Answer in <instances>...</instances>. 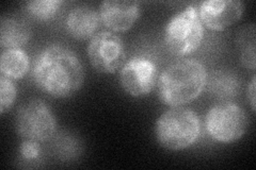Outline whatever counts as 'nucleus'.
I'll use <instances>...</instances> for the list:
<instances>
[{"label": "nucleus", "instance_id": "nucleus-13", "mask_svg": "<svg viewBox=\"0 0 256 170\" xmlns=\"http://www.w3.org/2000/svg\"><path fill=\"white\" fill-rule=\"evenodd\" d=\"M30 67L29 56L22 48L4 49L0 56V72L12 80H20Z\"/></svg>", "mask_w": 256, "mask_h": 170}, {"label": "nucleus", "instance_id": "nucleus-9", "mask_svg": "<svg viewBox=\"0 0 256 170\" xmlns=\"http://www.w3.org/2000/svg\"><path fill=\"white\" fill-rule=\"evenodd\" d=\"M244 3L242 0H207L198 3V12L204 26L221 31L234 25L244 14Z\"/></svg>", "mask_w": 256, "mask_h": 170}, {"label": "nucleus", "instance_id": "nucleus-16", "mask_svg": "<svg viewBox=\"0 0 256 170\" xmlns=\"http://www.w3.org/2000/svg\"><path fill=\"white\" fill-rule=\"evenodd\" d=\"M62 4L61 0H32L22 2V9L36 20L47 21L54 18Z\"/></svg>", "mask_w": 256, "mask_h": 170}, {"label": "nucleus", "instance_id": "nucleus-18", "mask_svg": "<svg viewBox=\"0 0 256 170\" xmlns=\"http://www.w3.org/2000/svg\"><path fill=\"white\" fill-rule=\"evenodd\" d=\"M20 153L22 159L25 161L36 160L41 153V146L36 141L25 140L20 144Z\"/></svg>", "mask_w": 256, "mask_h": 170}, {"label": "nucleus", "instance_id": "nucleus-1", "mask_svg": "<svg viewBox=\"0 0 256 170\" xmlns=\"http://www.w3.org/2000/svg\"><path fill=\"white\" fill-rule=\"evenodd\" d=\"M32 77L44 93L54 98H68L82 87L84 70L73 51L54 44L38 54L32 68Z\"/></svg>", "mask_w": 256, "mask_h": 170}, {"label": "nucleus", "instance_id": "nucleus-11", "mask_svg": "<svg viewBox=\"0 0 256 170\" xmlns=\"http://www.w3.org/2000/svg\"><path fill=\"white\" fill-rule=\"evenodd\" d=\"M98 11L91 5L82 4L72 9L66 19L68 33L78 40L92 38L100 25Z\"/></svg>", "mask_w": 256, "mask_h": 170}, {"label": "nucleus", "instance_id": "nucleus-6", "mask_svg": "<svg viewBox=\"0 0 256 170\" xmlns=\"http://www.w3.org/2000/svg\"><path fill=\"white\" fill-rule=\"evenodd\" d=\"M206 130L212 139L222 144L239 141L246 134L249 119L244 110L232 102L214 105L207 112Z\"/></svg>", "mask_w": 256, "mask_h": 170}, {"label": "nucleus", "instance_id": "nucleus-17", "mask_svg": "<svg viewBox=\"0 0 256 170\" xmlns=\"http://www.w3.org/2000/svg\"><path fill=\"white\" fill-rule=\"evenodd\" d=\"M16 96H18V91L12 79L2 75L0 77V114L4 115L13 107Z\"/></svg>", "mask_w": 256, "mask_h": 170}, {"label": "nucleus", "instance_id": "nucleus-10", "mask_svg": "<svg viewBox=\"0 0 256 170\" xmlns=\"http://www.w3.org/2000/svg\"><path fill=\"white\" fill-rule=\"evenodd\" d=\"M102 22L112 32H126L141 14V3L128 0H106L100 5Z\"/></svg>", "mask_w": 256, "mask_h": 170}, {"label": "nucleus", "instance_id": "nucleus-14", "mask_svg": "<svg viewBox=\"0 0 256 170\" xmlns=\"http://www.w3.org/2000/svg\"><path fill=\"white\" fill-rule=\"evenodd\" d=\"M208 91L214 97L230 100L238 95L239 81L236 75L226 70H216L207 78Z\"/></svg>", "mask_w": 256, "mask_h": 170}, {"label": "nucleus", "instance_id": "nucleus-5", "mask_svg": "<svg viewBox=\"0 0 256 170\" xmlns=\"http://www.w3.org/2000/svg\"><path fill=\"white\" fill-rule=\"evenodd\" d=\"M15 129L22 139L47 142L57 131V119L44 100L32 98L24 102L16 112Z\"/></svg>", "mask_w": 256, "mask_h": 170}, {"label": "nucleus", "instance_id": "nucleus-2", "mask_svg": "<svg viewBox=\"0 0 256 170\" xmlns=\"http://www.w3.org/2000/svg\"><path fill=\"white\" fill-rule=\"evenodd\" d=\"M206 67L194 59H185L168 66L157 81L158 97L164 104L180 107L196 99L207 84Z\"/></svg>", "mask_w": 256, "mask_h": 170}, {"label": "nucleus", "instance_id": "nucleus-7", "mask_svg": "<svg viewBox=\"0 0 256 170\" xmlns=\"http://www.w3.org/2000/svg\"><path fill=\"white\" fill-rule=\"evenodd\" d=\"M91 65L102 74H116L126 62V49L121 36L112 31L95 34L88 45Z\"/></svg>", "mask_w": 256, "mask_h": 170}, {"label": "nucleus", "instance_id": "nucleus-4", "mask_svg": "<svg viewBox=\"0 0 256 170\" xmlns=\"http://www.w3.org/2000/svg\"><path fill=\"white\" fill-rule=\"evenodd\" d=\"M203 38L204 25L194 5L176 13L166 26L164 43L172 54L184 56L194 52Z\"/></svg>", "mask_w": 256, "mask_h": 170}, {"label": "nucleus", "instance_id": "nucleus-3", "mask_svg": "<svg viewBox=\"0 0 256 170\" xmlns=\"http://www.w3.org/2000/svg\"><path fill=\"white\" fill-rule=\"evenodd\" d=\"M158 143L164 148L180 151L194 145L201 134V121L194 111L171 107L159 116L155 126Z\"/></svg>", "mask_w": 256, "mask_h": 170}, {"label": "nucleus", "instance_id": "nucleus-19", "mask_svg": "<svg viewBox=\"0 0 256 170\" xmlns=\"http://www.w3.org/2000/svg\"><path fill=\"white\" fill-rule=\"evenodd\" d=\"M246 96H248V100L250 102L252 112L255 113L256 110V77L253 76L251 83L248 86V91H246Z\"/></svg>", "mask_w": 256, "mask_h": 170}, {"label": "nucleus", "instance_id": "nucleus-12", "mask_svg": "<svg viewBox=\"0 0 256 170\" xmlns=\"http://www.w3.org/2000/svg\"><path fill=\"white\" fill-rule=\"evenodd\" d=\"M31 35V27L24 17L10 14L0 19V46L4 49L22 48L29 42Z\"/></svg>", "mask_w": 256, "mask_h": 170}, {"label": "nucleus", "instance_id": "nucleus-15", "mask_svg": "<svg viewBox=\"0 0 256 170\" xmlns=\"http://www.w3.org/2000/svg\"><path fill=\"white\" fill-rule=\"evenodd\" d=\"M255 23L244 25L238 31L236 37V46L239 51V58L242 65L251 70H255V44H256Z\"/></svg>", "mask_w": 256, "mask_h": 170}, {"label": "nucleus", "instance_id": "nucleus-8", "mask_svg": "<svg viewBox=\"0 0 256 170\" xmlns=\"http://www.w3.org/2000/svg\"><path fill=\"white\" fill-rule=\"evenodd\" d=\"M158 77L156 64L144 56H134L120 70V83L132 97L148 95L157 85Z\"/></svg>", "mask_w": 256, "mask_h": 170}]
</instances>
